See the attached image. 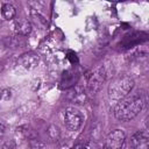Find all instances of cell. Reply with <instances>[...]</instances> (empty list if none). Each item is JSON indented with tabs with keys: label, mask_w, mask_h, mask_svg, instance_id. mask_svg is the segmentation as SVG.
Listing matches in <instances>:
<instances>
[{
	"label": "cell",
	"mask_w": 149,
	"mask_h": 149,
	"mask_svg": "<svg viewBox=\"0 0 149 149\" xmlns=\"http://www.w3.org/2000/svg\"><path fill=\"white\" fill-rule=\"evenodd\" d=\"M5 133H6V127H5V125H3V123H1V122H0V140L3 137Z\"/></svg>",
	"instance_id": "cell-14"
},
{
	"label": "cell",
	"mask_w": 149,
	"mask_h": 149,
	"mask_svg": "<svg viewBox=\"0 0 149 149\" xmlns=\"http://www.w3.org/2000/svg\"><path fill=\"white\" fill-rule=\"evenodd\" d=\"M31 30H33V27L29 21L21 20L15 22V31L19 36H27L31 33Z\"/></svg>",
	"instance_id": "cell-9"
},
{
	"label": "cell",
	"mask_w": 149,
	"mask_h": 149,
	"mask_svg": "<svg viewBox=\"0 0 149 149\" xmlns=\"http://www.w3.org/2000/svg\"><path fill=\"white\" fill-rule=\"evenodd\" d=\"M126 141V134L121 129L112 130L105 140V149H121Z\"/></svg>",
	"instance_id": "cell-5"
},
{
	"label": "cell",
	"mask_w": 149,
	"mask_h": 149,
	"mask_svg": "<svg viewBox=\"0 0 149 149\" xmlns=\"http://www.w3.org/2000/svg\"><path fill=\"white\" fill-rule=\"evenodd\" d=\"M38 62H40V56L34 51L22 54L19 58V64L26 70H31V69L36 68Z\"/></svg>",
	"instance_id": "cell-7"
},
{
	"label": "cell",
	"mask_w": 149,
	"mask_h": 149,
	"mask_svg": "<svg viewBox=\"0 0 149 149\" xmlns=\"http://www.w3.org/2000/svg\"><path fill=\"white\" fill-rule=\"evenodd\" d=\"M15 144L13 141H5L0 142V149H14Z\"/></svg>",
	"instance_id": "cell-13"
},
{
	"label": "cell",
	"mask_w": 149,
	"mask_h": 149,
	"mask_svg": "<svg viewBox=\"0 0 149 149\" xmlns=\"http://www.w3.org/2000/svg\"><path fill=\"white\" fill-rule=\"evenodd\" d=\"M1 15L5 20H13L16 15V9L12 3H3L1 7Z\"/></svg>",
	"instance_id": "cell-10"
},
{
	"label": "cell",
	"mask_w": 149,
	"mask_h": 149,
	"mask_svg": "<svg viewBox=\"0 0 149 149\" xmlns=\"http://www.w3.org/2000/svg\"><path fill=\"white\" fill-rule=\"evenodd\" d=\"M83 149H101V147L94 141H87L83 144Z\"/></svg>",
	"instance_id": "cell-12"
},
{
	"label": "cell",
	"mask_w": 149,
	"mask_h": 149,
	"mask_svg": "<svg viewBox=\"0 0 149 149\" xmlns=\"http://www.w3.org/2000/svg\"><path fill=\"white\" fill-rule=\"evenodd\" d=\"M147 102L144 91L139 90L119 100L114 107V116L120 121H130L140 114Z\"/></svg>",
	"instance_id": "cell-1"
},
{
	"label": "cell",
	"mask_w": 149,
	"mask_h": 149,
	"mask_svg": "<svg viewBox=\"0 0 149 149\" xmlns=\"http://www.w3.org/2000/svg\"><path fill=\"white\" fill-rule=\"evenodd\" d=\"M134 87V80L130 77H119L108 86V95L113 100H121L127 97Z\"/></svg>",
	"instance_id": "cell-2"
},
{
	"label": "cell",
	"mask_w": 149,
	"mask_h": 149,
	"mask_svg": "<svg viewBox=\"0 0 149 149\" xmlns=\"http://www.w3.org/2000/svg\"><path fill=\"white\" fill-rule=\"evenodd\" d=\"M72 149H83V144H81V143H78V144H76Z\"/></svg>",
	"instance_id": "cell-15"
},
{
	"label": "cell",
	"mask_w": 149,
	"mask_h": 149,
	"mask_svg": "<svg viewBox=\"0 0 149 149\" xmlns=\"http://www.w3.org/2000/svg\"><path fill=\"white\" fill-rule=\"evenodd\" d=\"M106 80V71L104 66H98L93 69L88 74H87V86L88 90L92 93H97L101 90L102 84Z\"/></svg>",
	"instance_id": "cell-4"
},
{
	"label": "cell",
	"mask_w": 149,
	"mask_h": 149,
	"mask_svg": "<svg viewBox=\"0 0 149 149\" xmlns=\"http://www.w3.org/2000/svg\"><path fill=\"white\" fill-rule=\"evenodd\" d=\"M69 99H70L71 102H74V104H85V101L87 99V95H86L85 90L83 87L77 86L69 94Z\"/></svg>",
	"instance_id": "cell-8"
},
{
	"label": "cell",
	"mask_w": 149,
	"mask_h": 149,
	"mask_svg": "<svg viewBox=\"0 0 149 149\" xmlns=\"http://www.w3.org/2000/svg\"><path fill=\"white\" fill-rule=\"evenodd\" d=\"M148 133L146 130H137L130 137V148L132 149H149L148 143Z\"/></svg>",
	"instance_id": "cell-6"
},
{
	"label": "cell",
	"mask_w": 149,
	"mask_h": 149,
	"mask_svg": "<svg viewBox=\"0 0 149 149\" xmlns=\"http://www.w3.org/2000/svg\"><path fill=\"white\" fill-rule=\"evenodd\" d=\"M63 119H64L65 127L71 132L78 130L83 126V122H84V116L81 112L76 107H68L64 111Z\"/></svg>",
	"instance_id": "cell-3"
},
{
	"label": "cell",
	"mask_w": 149,
	"mask_h": 149,
	"mask_svg": "<svg viewBox=\"0 0 149 149\" xmlns=\"http://www.w3.org/2000/svg\"><path fill=\"white\" fill-rule=\"evenodd\" d=\"M48 136L51 139V140H57L58 137H59V134H61V132H59V128L57 127V126H55V125H51L49 128H48Z\"/></svg>",
	"instance_id": "cell-11"
}]
</instances>
